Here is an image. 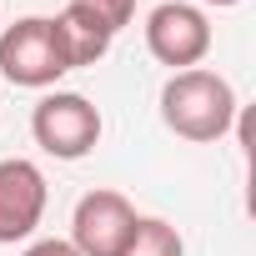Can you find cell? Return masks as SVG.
I'll return each mask as SVG.
<instances>
[{"label": "cell", "instance_id": "obj_1", "mask_svg": "<svg viewBox=\"0 0 256 256\" xmlns=\"http://www.w3.org/2000/svg\"><path fill=\"white\" fill-rule=\"evenodd\" d=\"M161 120L181 141L211 146L236 126V90L221 70H206V66L176 70L161 86Z\"/></svg>", "mask_w": 256, "mask_h": 256}, {"label": "cell", "instance_id": "obj_2", "mask_svg": "<svg viewBox=\"0 0 256 256\" xmlns=\"http://www.w3.org/2000/svg\"><path fill=\"white\" fill-rule=\"evenodd\" d=\"M66 70L70 66H66V50H60V36H56L50 16H20L16 26L0 30V76L10 86L50 90Z\"/></svg>", "mask_w": 256, "mask_h": 256}, {"label": "cell", "instance_id": "obj_3", "mask_svg": "<svg viewBox=\"0 0 256 256\" xmlns=\"http://www.w3.org/2000/svg\"><path fill=\"white\" fill-rule=\"evenodd\" d=\"M100 131H106V120H100V110L80 90H46L36 100V110H30V136L56 161L90 156L96 141H100Z\"/></svg>", "mask_w": 256, "mask_h": 256}, {"label": "cell", "instance_id": "obj_4", "mask_svg": "<svg viewBox=\"0 0 256 256\" xmlns=\"http://www.w3.org/2000/svg\"><path fill=\"white\" fill-rule=\"evenodd\" d=\"M146 50L176 70H191L206 60L211 50V20L201 6H191V0H161V6L146 16Z\"/></svg>", "mask_w": 256, "mask_h": 256}, {"label": "cell", "instance_id": "obj_5", "mask_svg": "<svg viewBox=\"0 0 256 256\" xmlns=\"http://www.w3.org/2000/svg\"><path fill=\"white\" fill-rule=\"evenodd\" d=\"M136 206L120 191H86L70 211V246L80 256H120V246L131 241Z\"/></svg>", "mask_w": 256, "mask_h": 256}, {"label": "cell", "instance_id": "obj_6", "mask_svg": "<svg viewBox=\"0 0 256 256\" xmlns=\"http://www.w3.org/2000/svg\"><path fill=\"white\" fill-rule=\"evenodd\" d=\"M46 176L36 161L10 156L0 161V246H16L26 236H36L40 216H46Z\"/></svg>", "mask_w": 256, "mask_h": 256}, {"label": "cell", "instance_id": "obj_7", "mask_svg": "<svg viewBox=\"0 0 256 256\" xmlns=\"http://www.w3.org/2000/svg\"><path fill=\"white\" fill-rule=\"evenodd\" d=\"M50 20H56V36H60V50H66V66H70V70L106 60V50H110L116 30H110V26H106L90 6L70 0V6H66L60 16H50Z\"/></svg>", "mask_w": 256, "mask_h": 256}, {"label": "cell", "instance_id": "obj_8", "mask_svg": "<svg viewBox=\"0 0 256 256\" xmlns=\"http://www.w3.org/2000/svg\"><path fill=\"white\" fill-rule=\"evenodd\" d=\"M120 256H186V241L171 221L161 216H136L131 226V241L120 246Z\"/></svg>", "mask_w": 256, "mask_h": 256}, {"label": "cell", "instance_id": "obj_9", "mask_svg": "<svg viewBox=\"0 0 256 256\" xmlns=\"http://www.w3.org/2000/svg\"><path fill=\"white\" fill-rule=\"evenodd\" d=\"M80 6H90L116 36L126 30V26H131V16H136V0H80Z\"/></svg>", "mask_w": 256, "mask_h": 256}, {"label": "cell", "instance_id": "obj_10", "mask_svg": "<svg viewBox=\"0 0 256 256\" xmlns=\"http://www.w3.org/2000/svg\"><path fill=\"white\" fill-rule=\"evenodd\" d=\"M26 256H80V251H76L70 241H56V236H50V241H30Z\"/></svg>", "mask_w": 256, "mask_h": 256}, {"label": "cell", "instance_id": "obj_11", "mask_svg": "<svg viewBox=\"0 0 256 256\" xmlns=\"http://www.w3.org/2000/svg\"><path fill=\"white\" fill-rule=\"evenodd\" d=\"M201 6H216V10H231V6H241V0H201Z\"/></svg>", "mask_w": 256, "mask_h": 256}]
</instances>
